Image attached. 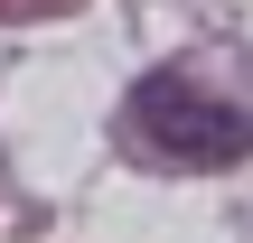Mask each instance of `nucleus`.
Returning <instances> with one entry per match:
<instances>
[{
	"label": "nucleus",
	"mask_w": 253,
	"mask_h": 243,
	"mask_svg": "<svg viewBox=\"0 0 253 243\" xmlns=\"http://www.w3.org/2000/svg\"><path fill=\"white\" fill-rule=\"evenodd\" d=\"M131 140L169 169H225L253 150V112L216 103L197 75H141L131 84Z\"/></svg>",
	"instance_id": "1"
}]
</instances>
